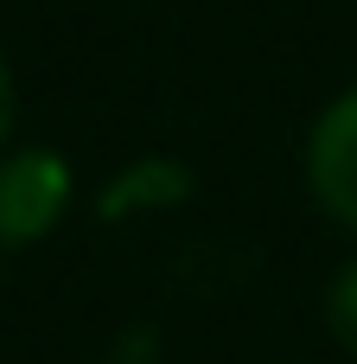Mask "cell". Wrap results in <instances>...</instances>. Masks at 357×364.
Wrapping results in <instances>:
<instances>
[{
    "label": "cell",
    "mask_w": 357,
    "mask_h": 364,
    "mask_svg": "<svg viewBox=\"0 0 357 364\" xmlns=\"http://www.w3.org/2000/svg\"><path fill=\"white\" fill-rule=\"evenodd\" d=\"M192 192V173L172 166V160H147V166H128L109 198H102V218H134V211H166Z\"/></svg>",
    "instance_id": "3"
},
{
    "label": "cell",
    "mask_w": 357,
    "mask_h": 364,
    "mask_svg": "<svg viewBox=\"0 0 357 364\" xmlns=\"http://www.w3.org/2000/svg\"><path fill=\"white\" fill-rule=\"evenodd\" d=\"M326 320H332V333H339V346L357 352V262L332 282V301H326Z\"/></svg>",
    "instance_id": "4"
},
{
    "label": "cell",
    "mask_w": 357,
    "mask_h": 364,
    "mask_svg": "<svg viewBox=\"0 0 357 364\" xmlns=\"http://www.w3.org/2000/svg\"><path fill=\"white\" fill-rule=\"evenodd\" d=\"M64 198H70V166L57 154H38V147L32 154H13L0 166V243L19 250V243L45 237L57 224Z\"/></svg>",
    "instance_id": "1"
},
{
    "label": "cell",
    "mask_w": 357,
    "mask_h": 364,
    "mask_svg": "<svg viewBox=\"0 0 357 364\" xmlns=\"http://www.w3.org/2000/svg\"><path fill=\"white\" fill-rule=\"evenodd\" d=\"M6 122H13V77H6V64H0V134H6Z\"/></svg>",
    "instance_id": "5"
},
{
    "label": "cell",
    "mask_w": 357,
    "mask_h": 364,
    "mask_svg": "<svg viewBox=\"0 0 357 364\" xmlns=\"http://www.w3.org/2000/svg\"><path fill=\"white\" fill-rule=\"evenodd\" d=\"M307 186L339 224L357 230V90L319 115V128L307 141Z\"/></svg>",
    "instance_id": "2"
}]
</instances>
